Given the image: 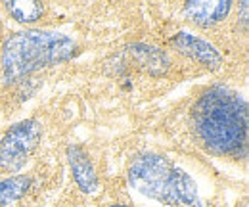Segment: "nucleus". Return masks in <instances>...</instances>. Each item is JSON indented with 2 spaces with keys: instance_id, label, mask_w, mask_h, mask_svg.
I'll return each instance as SVG.
<instances>
[{
  "instance_id": "nucleus-1",
  "label": "nucleus",
  "mask_w": 249,
  "mask_h": 207,
  "mask_svg": "<svg viewBox=\"0 0 249 207\" xmlns=\"http://www.w3.org/2000/svg\"><path fill=\"white\" fill-rule=\"evenodd\" d=\"M192 123L199 142L220 157L248 153V102L236 90L215 85L207 89L192 110Z\"/></svg>"
},
{
  "instance_id": "nucleus-2",
  "label": "nucleus",
  "mask_w": 249,
  "mask_h": 207,
  "mask_svg": "<svg viewBox=\"0 0 249 207\" xmlns=\"http://www.w3.org/2000/svg\"><path fill=\"white\" fill-rule=\"evenodd\" d=\"M79 44L58 31L29 29L6 38L2 48V73L8 83L25 79L38 69L75 58Z\"/></svg>"
},
{
  "instance_id": "nucleus-3",
  "label": "nucleus",
  "mask_w": 249,
  "mask_h": 207,
  "mask_svg": "<svg viewBox=\"0 0 249 207\" xmlns=\"http://www.w3.org/2000/svg\"><path fill=\"white\" fill-rule=\"evenodd\" d=\"M128 182L142 196L165 206L205 207L197 182L161 153H140L128 167Z\"/></svg>"
},
{
  "instance_id": "nucleus-4",
  "label": "nucleus",
  "mask_w": 249,
  "mask_h": 207,
  "mask_svg": "<svg viewBox=\"0 0 249 207\" xmlns=\"http://www.w3.org/2000/svg\"><path fill=\"white\" fill-rule=\"evenodd\" d=\"M40 136L42 129L35 119H25L12 125L0 140V169L8 173L21 171L38 146Z\"/></svg>"
},
{
  "instance_id": "nucleus-5",
  "label": "nucleus",
  "mask_w": 249,
  "mask_h": 207,
  "mask_svg": "<svg viewBox=\"0 0 249 207\" xmlns=\"http://www.w3.org/2000/svg\"><path fill=\"white\" fill-rule=\"evenodd\" d=\"M171 44L173 48H177L180 54H184L188 58L199 61L201 65L209 67V69H217L220 65V54L217 52V48L207 42L205 38L197 37V35H192L188 31H182V33H177L173 38H171Z\"/></svg>"
},
{
  "instance_id": "nucleus-6",
  "label": "nucleus",
  "mask_w": 249,
  "mask_h": 207,
  "mask_svg": "<svg viewBox=\"0 0 249 207\" xmlns=\"http://www.w3.org/2000/svg\"><path fill=\"white\" fill-rule=\"evenodd\" d=\"M232 10V2L228 0H197V2H186L184 6V16L192 23L199 27H211L218 21H222Z\"/></svg>"
},
{
  "instance_id": "nucleus-7",
  "label": "nucleus",
  "mask_w": 249,
  "mask_h": 207,
  "mask_svg": "<svg viewBox=\"0 0 249 207\" xmlns=\"http://www.w3.org/2000/svg\"><path fill=\"white\" fill-rule=\"evenodd\" d=\"M67 161H69V167H71V173H73L77 186L87 194L96 192L100 182H98V175L94 171V165L89 153L81 146H69L67 148Z\"/></svg>"
},
{
  "instance_id": "nucleus-8",
  "label": "nucleus",
  "mask_w": 249,
  "mask_h": 207,
  "mask_svg": "<svg viewBox=\"0 0 249 207\" xmlns=\"http://www.w3.org/2000/svg\"><path fill=\"white\" fill-rule=\"evenodd\" d=\"M31 188V177L16 175L6 180H0V207H6L21 200Z\"/></svg>"
},
{
  "instance_id": "nucleus-9",
  "label": "nucleus",
  "mask_w": 249,
  "mask_h": 207,
  "mask_svg": "<svg viewBox=\"0 0 249 207\" xmlns=\"http://www.w3.org/2000/svg\"><path fill=\"white\" fill-rule=\"evenodd\" d=\"M6 10L18 23H35L44 14V6L40 2H35V0H12V2H6Z\"/></svg>"
},
{
  "instance_id": "nucleus-10",
  "label": "nucleus",
  "mask_w": 249,
  "mask_h": 207,
  "mask_svg": "<svg viewBox=\"0 0 249 207\" xmlns=\"http://www.w3.org/2000/svg\"><path fill=\"white\" fill-rule=\"evenodd\" d=\"M109 207H130V206H121V204H117V206H109Z\"/></svg>"
}]
</instances>
